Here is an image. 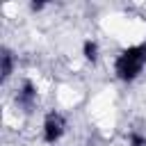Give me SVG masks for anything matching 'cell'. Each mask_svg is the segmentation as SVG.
I'll list each match as a JSON object with an SVG mask.
<instances>
[{
    "mask_svg": "<svg viewBox=\"0 0 146 146\" xmlns=\"http://www.w3.org/2000/svg\"><path fill=\"white\" fill-rule=\"evenodd\" d=\"M64 128H66L64 116L57 114V112H50V114L46 116V121H43V139H46L48 144H55V141L64 135Z\"/></svg>",
    "mask_w": 146,
    "mask_h": 146,
    "instance_id": "obj_2",
    "label": "cell"
},
{
    "mask_svg": "<svg viewBox=\"0 0 146 146\" xmlns=\"http://www.w3.org/2000/svg\"><path fill=\"white\" fill-rule=\"evenodd\" d=\"M34 100H36V89H34V84L27 80V82L23 84V89L18 91V96H16V103H18L21 107H25V110H32Z\"/></svg>",
    "mask_w": 146,
    "mask_h": 146,
    "instance_id": "obj_3",
    "label": "cell"
},
{
    "mask_svg": "<svg viewBox=\"0 0 146 146\" xmlns=\"http://www.w3.org/2000/svg\"><path fill=\"white\" fill-rule=\"evenodd\" d=\"M82 52H84V57L89 59V62H96L98 59V43L96 41H84V46H82Z\"/></svg>",
    "mask_w": 146,
    "mask_h": 146,
    "instance_id": "obj_5",
    "label": "cell"
},
{
    "mask_svg": "<svg viewBox=\"0 0 146 146\" xmlns=\"http://www.w3.org/2000/svg\"><path fill=\"white\" fill-rule=\"evenodd\" d=\"M130 146H146V137L139 135V132H132L130 135Z\"/></svg>",
    "mask_w": 146,
    "mask_h": 146,
    "instance_id": "obj_6",
    "label": "cell"
},
{
    "mask_svg": "<svg viewBox=\"0 0 146 146\" xmlns=\"http://www.w3.org/2000/svg\"><path fill=\"white\" fill-rule=\"evenodd\" d=\"M0 57H2V80H7L11 75V68H14V57H11L9 50H2Z\"/></svg>",
    "mask_w": 146,
    "mask_h": 146,
    "instance_id": "obj_4",
    "label": "cell"
},
{
    "mask_svg": "<svg viewBox=\"0 0 146 146\" xmlns=\"http://www.w3.org/2000/svg\"><path fill=\"white\" fill-rule=\"evenodd\" d=\"M144 64H146V43H137V46L125 48V50L116 57L114 71H116V75H119L123 82H130V80H135V78L141 73Z\"/></svg>",
    "mask_w": 146,
    "mask_h": 146,
    "instance_id": "obj_1",
    "label": "cell"
}]
</instances>
